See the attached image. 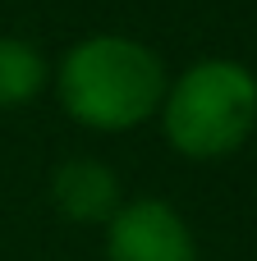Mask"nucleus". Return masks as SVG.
<instances>
[{"label": "nucleus", "instance_id": "nucleus-1", "mask_svg": "<svg viewBox=\"0 0 257 261\" xmlns=\"http://www.w3.org/2000/svg\"><path fill=\"white\" fill-rule=\"evenodd\" d=\"M166 87L170 78L161 55L120 32H97L78 41L55 69L64 115L97 133H124L161 115Z\"/></svg>", "mask_w": 257, "mask_h": 261}, {"label": "nucleus", "instance_id": "nucleus-2", "mask_svg": "<svg viewBox=\"0 0 257 261\" xmlns=\"http://www.w3.org/2000/svg\"><path fill=\"white\" fill-rule=\"evenodd\" d=\"M166 138L189 161L235 156L257 128V78L239 60H198L189 64L161 101Z\"/></svg>", "mask_w": 257, "mask_h": 261}, {"label": "nucleus", "instance_id": "nucleus-3", "mask_svg": "<svg viewBox=\"0 0 257 261\" xmlns=\"http://www.w3.org/2000/svg\"><path fill=\"white\" fill-rule=\"evenodd\" d=\"M106 261H198L184 216L161 197L124 202L106 220Z\"/></svg>", "mask_w": 257, "mask_h": 261}, {"label": "nucleus", "instance_id": "nucleus-4", "mask_svg": "<svg viewBox=\"0 0 257 261\" xmlns=\"http://www.w3.org/2000/svg\"><path fill=\"white\" fill-rule=\"evenodd\" d=\"M51 202L74 225H106L124 206L120 202V179L101 161H64L51 174Z\"/></svg>", "mask_w": 257, "mask_h": 261}, {"label": "nucleus", "instance_id": "nucleus-5", "mask_svg": "<svg viewBox=\"0 0 257 261\" xmlns=\"http://www.w3.org/2000/svg\"><path fill=\"white\" fill-rule=\"evenodd\" d=\"M51 69L46 55L23 41V37H0V110H18L28 106L41 87H46Z\"/></svg>", "mask_w": 257, "mask_h": 261}]
</instances>
